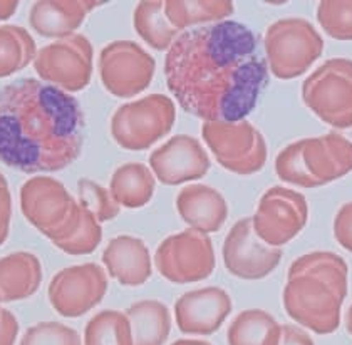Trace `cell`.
Segmentation results:
<instances>
[{"instance_id":"1","label":"cell","mask_w":352,"mask_h":345,"mask_svg":"<svg viewBox=\"0 0 352 345\" xmlns=\"http://www.w3.org/2000/svg\"><path fill=\"white\" fill-rule=\"evenodd\" d=\"M168 89L205 121H243L269 82L257 36L235 21L185 30L164 57Z\"/></svg>"},{"instance_id":"2","label":"cell","mask_w":352,"mask_h":345,"mask_svg":"<svg viewBox=\"0 0 352 345\" xmlns=\"http://www.w3.org/2000/svg\"><path fill=\"white\" fill-rule=\"evenodd\" d=\"M84 114L78 99L37 79L0 89V161L22 172L59 171L79 158Z\"/></svg>"},{"instance_id":"3","label":"cell","mask_w":352,"mask_h":345,"mask_svg":"<svg viewBox=\"0 0 352 345\" xmlns=\"http://www.w3.org/2000/svg\"><path fill=\"white\" fill-rule=\"evenodd\" d=\"M346 293V262L336 253L312 252L292 262L282 302L290 319L324 335L339 327Z\"/></svg>"},{"instance_id":"4","label":"cell","mask_w":352,"mask_h":345,"mask_svg":"<svg viewBox=\"0 0 352 345\" xmlns=\"http://www.w3.org/2000/svg\"><path fill=\"white\" fill-rule=\"evenodd\" d=\"M275 171L284 183L317 188L352 171V137L347 129H332L319 137H305L282 149Z\"/></svg>"},{"instance_id":"5","label":"cell","mask_w":352,"mask_h":345,"mask_svg":"<svg viewBox=\"0 0 352 345\" xmlns=\"http://www.w3.org/2000/svg\"><path fill=\"white\" fill-rule=\"evenodd\" d=\"M22 214L52 243L67 238L81 220L82 206L59 179L34 176L21 188Z\"/></svg>"},{"instance_id":"6","label":"cell","mask_w":352,"mask_h":345,"mask_svg":"<svg viewBox=\"0 0 352 345\" xmlns=\"http://www.w3.org/2000/svg\"><path fill=\"white\" fill-rule=\"evenodd\" d=\"M267 66L277 79H296L322 56L324 41L307 19L274 22L263 37Z\"/></svg>"},{"instance_id":"7","label":"cell","mask_w":352,"mask_h":345,"mask_svg":"<svg viewBox=\"0 0 352 345\" xmlns=\"http://www.w3.org/2000/svg\"><path fill=\"white\" fill-rule=\"evenodd\" d=\"M304 104L334 129L352 126V59L324 63L302 84Z\"/></svg>"},{"instance_id":"8","label":"cell","mask_w":352,"mask_h":345,"mask_svg":"<svg viewBox=\"0 0 352 345\" xmlns=\"http://www.w3.org/2000/svg\"><path fill=\"white\" fill-rule=\"evenodd\" d=\"M175 102L164 94H149L118 107L111 118V136L121 148L143 151L171 131Z\"/></svg>"},{"instance_id":"9","label":"cell","mask_w":352,"mask_h":345,"mask_svg":"<svg viewBox=\"0 0 352 345\" xmlns=\"http://www.w3.org/2000/svg\"><path fill=\"white\" fill-rule=\"evenodd\" d=\"M201 137L220 166L235 175H254L265 166V137L248 121H205Z\"/></svg>"},{"instance_id":"10","label":"cell","mask_w":352,"mask_h":345,"mask_svg":"<svg viewBox=\"0 0 352 345\" xmlns=\"http://www.w3.org/2000/svg\"><path fill=\"white\" fill-rule=\"evenodd\" d=\"M94 49L81 34L57 39L36 54L34 71L42 80L66 93H78L89 84L93 76Z\"/></svg>"},{"instance_id":"11","label":"cell","mask_w":352,"mask_h":345,"mask_svg":"<svg viewBox=\"0 0 352 345\" xmlns=\"http://www.w3.org/2000/svg\"><path fill=\"white\" fill-rule=\"evenodd\" d=\"M215 263L212 238L191 228L164 238L155 253L160 275L179 285L208 278L215 270Z\"/></svg>"},{"instance_id":"12","label":"cell","mask_w":352,"mask_h":345,"mask_svg":"<svg viewBox=\"0 0 352 345\" xmlns=\"http://www.w3.org/2000/svg\"><path fill=\"white\" fill-rule=\"evenodd\" d=\"M156 63L133 41H114L99 54V78L109 94L133 98L151 84Z\"/></svg>"},{"instance_id":"13","label":"cell","mask_w":352,"mask_h":345,"mask_svg":"<svg viewBox=\"0 0 352 345\" xmlns=\"http://www.w3.org/2000/svg\"><path fill=\"white\" fill-rule=\"evenodd\" d=\"M307 216L309 208L304 194L284 186H274L260 198L252 223L260 240L278 248L304 230Z\"/></svg>"},{"instance_id":"14","label":"cell","mask_w":352,"mask_h":345,"mask_svg":"<svg viewBox=\"0 0 352 345\" xmlns=\"http://www.w3.org/2000/svg\"><path fill=\"white\" fill-rule=\"evenodd\" d=\"M108 292V275L96 263L63 268L49 283V302L63 317H81L93 310Z\"/></svg>"},{"instance_id":"15","label":"cell","mask_w":352,"mask_h":345,"mask_svg":"<svg viewBox=\"0 0 352 345\" xmlns=\"http://www.w3.org/2000/svg\"><path fill=\"white\" fill-rule=\"evenodd\" d=\"M282 260V250L257 236L252 218L232 226L223 243V263L236 278L260 280L270 275Z\"/></svg>"},{"instance_id":"16","label":"cell","mask_w":352,"mask_h":345,"mask_svg":"<svg viewBox=\"0 0 352 345\" xmlns=\"http://www.w3.org/2000/svg\"><path fill=\"white\" fill-rule=\"evenodd\" d=\"M149 168L158 181L175 186L204 178L210 170V158L200 141L176 134L151 153Z\"/></svg>"},{"instance_id":"17","label":"cell","mask_w":352,"mask_h":345,"mask_svg":"<svg viewBox=\"0 0 352 345\" xmlns=\"http://www.w3.org/2000/svg\"><path fill=\"white\" fill-rule=\"evenodd\" d=\"M232 312V298L220 287H205L183 293L175 302V320L188 335H212Z\"/></svg>"},{"instance_id":"18","label":"cell","mask_w":352,"mask_h":345,"mask_svg":"<svg viewBox=\"0 0 352 345\" xmlns=\"http://www.w3.org/2000/svg\"><path fill=\"white\" fill-rule=\"evenodd\" d=\"M176 210L182 220L197 232H220L228 218L227 199L220 191L206 185H186L176 197Z\"/></svg>"},{"instance_id":"19","label":"cell","mask_w":352,"mask_h":345,"mask_svg":"<svg viewBox=\"0 0 352 345\" xmlns=\"http://www.w3.org/2000/svg\"><path fill=\"white\" fill-rule=\"evenodd\" d=\"M101 2L91 0H41L30 7L29 24L42 37L64 39L74 36L87 14Z\"/></svg>"},{"instance_id":"20","label":"cell","mask_w":352,"mask_h":345,"mask_svg":"<svg viewBox=\"0 0 352 345\" xmlns=\"http://www.w3.org/2000/svg\"><path fill=\"white\" fill-rule=\"evenodd\" d=\"M102 263L109 277L124 287H140L151 277V255L141 238L120 235L106 245Z\"/></svg>"},{"instance_id":"21","label":"cell","mask_w":352,"mask_h":345,"mask_svg":"<svg viewBox=\"0 0 352 345\" xmlns=\"http://www.w3.org/2000/svg\"><path fill=\"white\" fill-rule=\"evenodd\" d=\"M42 283L41 260L29 252L0 258V304L32 297Z\"/></svg>"},{"instance_id":"22","label":"cell","mask_w":352,"mask_h":345,"mask_svg":"<svg viewBox=\"0 0 352 345\" xmlns=\"http://www.w3.org/2000/svg\"><path fill=\"white\" fill-rule=\"evenodd\" d=\"M156 178L151 168L143 163H126L113 172L109 193L114 201L124 208H141L155 194Z\"/></svg>"},{"instance_id":"23","label":"cell","mask_w":352,"mask_h":345,"mask_svg":"<svg viewBox=\"0 0 352 345\" xmlns=\"http://www.w3.org/2000/svg\"><path fill=\"white\" fill-rule=\"evenodd\" d=\"M124 313L131 325L133 345H164L170 337L171 317L163 302H136Z\"/></svg>"},{"instance_id":"24","label":"cell","mask_w":352,"mask_h":345,"mask_svg":"<svg viewBox=\"0 0 352 345\" xmlns=\"http://www.w3.org/2000/svg\"><path fill=\"white\" fill-rule=\"evenodd\" d=\"M235 10L230 0H166L164 14L171 25L182 32L197 24H217L227 21Z\"/></svg>"},{"instance_id":"25","label":"cell","mask_w":352,"mask_h":345,"mask_svg":"<svg viewBox=\"0 0 352 345\" xmlns=\"http://www.w3.org/2000/svg\"><path fill=\"white\" fill-rule=\"evenodd\" d=\"M280 329L270 313L260 309L240 312L227 332L228 345H278Z\"/></svg>"},{"instance_id":"26","label":"cell","mask_w":352,"mask_h":345,"mask_svg":"<svg viewBox=\"0 0 352 345\" xmlns=\"http://www.w3.org/2000/svg\"><path fill=\"white\" fill-rule=\"evenodd\" d=\"M133 22L141 39L156 51H168L182 34L168 21L164 14V2L160 0H146L138 3Z\"/></svg>"},{"instance_id":"27","label":"cell","mask_w":352,"mask_h":345,"mask_svg":"<svg viewBox=\"0 0 352 345\" xmlns=\"http://www.w3.org/2000/svg\"><path fill=\"white\" fill-rule=\"evenodd\" d=\"M36 42L19 25H0V78H9L36 59Z\"/></svg>"},{"instance_id":"28","label":"cell","mask_w":352,"mask_h":345,"mask_svg":"<svg viewBox=\"0 0 352 345\" xmlns=\"http://www.w3.org/2000/svg\"><path fill=\"white\" fill-rule=\"evenodd\" d=\"M84 345H133L131 325L124 312L102 310L86 324Z\"/></svg>"},{"instance_id":"29","label":"cell","mask_w":352,"mask_h":345,"mask_svg":"<svg viewBox=\"0 0 352 345\" xmlns=\"http://www.w3.org/2000/svg\"><path fill=\"white\" fill-rule=\"evenodd\" d=\"M79 205L91 213L99 223L113 220L121 212V206L111 197L109 190L102 188L99 183L89 178H81L78 183Z\"/></svg>"},{"instance_id":"30","label":"cell","mask_w":352,"mask_h":345,"mask_svg":"<svg viewBox=\"0 0 352 345\" xmlns=\"http://www.w3.org/2000/svg\"><path fill=\"white\" fill-rule=\"evenodd\" d=\"M102 240V226L91 213L82 208L81 220L72 230L71 235L64 238L56 247L67 255H87L99 247Z\"/></svg>"},{"instance_id":"31","label":"cell","mask_w":352,"mask_h":345,"mask_svg":"<svg viewBox=\"0 0 352 345\" xmlns=\"http://www.w3.org/2000/svg\"><path fill=\"white\" fill-rule=\"evenodd\" d=\"M317 21L327 36L338 41H352V0H324L317 5Z\"/></svg>"},{"instance_id":"32","label":"cell","mask_w":352,"mask_h":345,"mask_svg":"<svg viewBox=\"0 0 352 345\" xmlns=\"http://www.w3.org/2000/svg\"><path fill=\"white\" fill-rule=\"evenodd\" d=\"M21 345H82L81 337L60 322H39L25 331Z\"/></svg>"},{"instance_id":"33","label":"cell","mask_w":352,"mask_h":345,"mask_svg":"<svg viewBox=\"0 0 352 345\" xmlns=\"http://www.w3.org/2000/svg\"><path fill=\"white\" fill-rule=\"evenodd\" d=\"M334 235L340 247L352 252V203H347L336 214Z\"/></svg>"},{"instance_id":"34","label":"cell","mask_w":352,"mask_h":345,"mask_svg":"<svg viewBox=\"0 0 352 345\" xmlns=\"http://www.w3.org/2000/svg\"><path fill=\"white\" fill-rule=\"evenodd\" d=\"M10 218H12V197L6 176L0 172V247L9 236Z\"/></svg>"},{"instance_id":"35","label":"cell","mask_w":352,"mask_h":345,"mask_svg":"<svg viewBox=\"0 0 352 345\" xmlns=\"http://www.w3.org/2000/svg\"><path fill=\"white\" fill-rule=\"evenodd\" d=\"M19 322L10 310L0 307V345H15Z\"/></svg>"},{"instance_id":"36","label":"cell","mask_w":352,"mask_h":345,"mask_svg":"<svg viewBox=\"0 0 352 345\" xmlns=\"http://www.w3.org/2000/svg\"><path fill=\"white\" fill-rule=\"evenodd\" d=\"M278 345H314L311 335L302 331L297 325L285 324L280 329V340Z\"/></svg>"},{"instance_id":"37","label":"cell","mask_w":352,"mask_h":345,"mask_svg":"<svg viewBox=\"0 0 352 345\" xmlns=\"http://www.w3.org/2000/svg\"><path fill=\"white\" fill-rule=\"evenodd\" d=\"M19 2L15 0H0V21H7L17 12Z\"/></svg>"},{"instance_id":"38","label":"cell","mask_w":352,"mask_h":345,"mask_svg":"<svg viewBox=\"0 0 352 345\" xmlns=\"http://www.w3.org/2000/svg\"><path fill=\"white\" fill-rule=\"evenodd\" d=\"M171 345H212L210 342H205V340H190V339H182L176 340Z\"/></svg>"},{"instance_id":"39","label":"cell","mask_w":352,"mask_h":345,"mask_svg":"<svg viewBox=\"0 0 352 345\" xmlns=\"http://www.w3.org/2000/svg\"><path fill=\"white\" fill-rule=\"evenodd\" d=\"M346 327H347V331H349V333H352V305H351L349 312H347V319H346Z\"/></svg>"}]
</instances>
